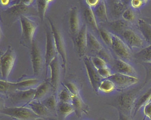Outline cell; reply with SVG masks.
Segmentation results:
<instances>
[{
  "label": "cell",
  "mask_w": 151,
  "mask_h": 120,
  "mask_svg": "<svg viewBox=\"0 0 151 120\" xmlns=\"http://www.w3.org/2000/svg\"><path fill=\"white\" fill-rule=\"evenodd\" d=\"M59 109L62 113L68 114L73 111V105L68 102L63 103L60 105Z\"/></svg>",
  "instance_id": "6"
},
{
  "label": "cell",
  "mask_w": 151,
  "mask_h": 120,
  "mask_svg": "<svg viewBox=\"0 0 151 120\" xmlns=\"http://www.w3.org/2000/svg\"><path fill=\"white\" fill-rule=\"evenodd\" d=\"M47 104L50 106L53 107L54 105V101L52 99H50L48 100L47 102Z\"/></svg>",
  "instance_id": "17"
},
{
  "label": "cell",
  "mask_w": 151,
  "mask_h": 120,
  "mask_svg": "<svg viewBox=\"0 0 151 120\" xmlns=\"http://www.w3.org/2000/svg\"><path fill=\"white\" fill-rule=\"evenodd\" d=\"M144 33L147 38L151 41V29L147 28H144Z\"/></svg>",
  "instance_id": "14"
},
{
  "label": "cell",
  "mask_w": 151,
  "mask_h": 120,
  "mask_svg": "<svg viewBox=\"0 0 151 120\" xmlns=\"http://www.w3.org/2000/svg\"><path fill=\"white\" fill-rule=\"evenodd\" d=\"M120 102L122 105L124 107H130L132 103V99L130 97L124 95L121 99Z\"/></svg>",
  "instance_id": "8"
},
{
  "label": "cell",
  "mask_w": 151,
  "mask_h": 120,
  "mask_svg": "<svg viewBox=\"0 0 151 120\" xmlns=\"http://www.w3.org/2000/svg\"><path fill=\"white\" fill-rule=\"evenodd\" d=\"M124 38L128 43L132 45L139 46L141 43L139 38L133 33L130 31H127L124 34Z\"/></svg>",
  "instance_id": "3"
},
{
  "label": "cell",
  "mask_w": 151,
  "mask_h": 120,
  "mask_svg": "<svg viewBox=\"0 0 151 120\" xmlns=\"http://www.w3.org/2000/svg\"><path fill=\"white\" fill-rule=\"evenodd\" d=\"M145 111L147 114L151 115V103L147 105L145 109Z\"/></svg>",
  "instance_id": "15"
},
{
  "label": "cell",
  "mask_w": 151,
  "mask_h": 120,
  "mask_svg": "<svg viewBox=\"0 0 151 120\" xmlns=\"http://www.w3.org/2000/svg\"><path fill=\"white\" fill-rule=\"evenodd\" d=\"M116 86H125L134 84L137 82L136 78L131 75L120 73L113 74L109 78Z\"/></svg>",
  "instance_id": "1"
},
{
  "label": "cell",
  "mask_w": 151,
  "mask_h": 120,
  "mask_svg": "<svg viewBox=\"0 0 151 120\" xmlns=\"http://www.w3.org/2000/svg\"><path fill=\"white\" fill-rule=\"evenodd\" d=\"M116 85L114 82L109 78L105 79L102 80L98 87L101 91L105 93H109L115 89Z\"/></svg>",
  "instance_id": "2"
},
{
  "label": "cell",
  "mask_w": 151,
  "mask_h": 120,
  "mask_svg": "<svg viewBox=\"0 0 151 120\" xmlns=\"http://www.w3.org/2000/svg\"><path fill=\"white\" fill-rule=\"evenodd\" d=\"M116 68L119 72L131 75L133 73L132 68L128 64L123 62H119L116 65Z\"/></svg>",
  "instance_id": "5"
},
{
  "label": "cell",
  "mask_w": 151,
  "mask_h": 120,
  "mask_svg": "<svg viewBox=\"0 0 151 120\" xmlns=\"http://www.w3.org/2000/svg\"><path fill=\"white\" fill-rule=\"evenodd\" d=\"M142 54L146 60H151V46L144 50Z\"/></svg>",
  "instance_id": "10"
},
{
  "label": "cell",
  "mask_w": 151,
  "mask_h": 120,
  "mask_svg": "<svg viewBox=\"0 0 151 120\" xmlns=\"http://www.w3.org/2000/svg\"><path fill=\"white\" fill-rule=\"evenodd\" d=\"M47 87L45 85L42 86L37 92L36 95L37 97H39L41 95L45 92L47 89Z\"/></svg>",
  "instance_id": "13"
},
{
  "label": "cell",
  "mask_w": 151,
  "mask_h": 120,
  "mask_svg": "<svg viewBox=\"0 0 151 120\" xmlns=\"http://www.w3.org/2000/svg\"><path fill=\"white\" fill-rule=\"evenodd\" d=\"M60 98L62 100L67 102L72 99V97L70 94L65 90H64L62 92L60 95Z\"/></svg>",
  "instance_id": "9"
},
{
  "label": "cell",
  "mask_w": 151,
  "mask_h": 120,
  "mask_svg": "<svg viewBox=\"0 0 151 120\" xmlns=\"http://www.w3.org/2000/svg\"><path fill=\"white\" fill-rule=\"evenodd\" d=\"M9 2V1H1L2 4L4 5H6Z\"/></svg>",
  "instance_id": "18"
},
{
  "label": "cell",
  "mask_w": 151,
  "mask_h": 120,
  "mask_svg": "<svg viewBox=\"0 0 151 120\" xmlns=\"http://www.w3.org/2000/svg\"><path fill=\"white\" fill-rule=\"evenodd\" d=\"M97 70L100 76L104 79L109 78L113 74L109 69L105 67Z\"/></svg>",
  "instance_id": "7"
},
{
  "label": "cell",
  "mask_w": 151,
  "mask_h": 120,
  "mask_svg": "<svg viewBox=\"0 0 151 120\" xmlns=\"http://www.w3.org/2000/svg\"><path fill=\"white\" fill-rule=\"evenodd\" d=\"M6 112L14 116L24 118H29L33 116L28 110L22 109H16L6 110Z\"/></svg>",
  "instance_id": "4"
},
{
  "label": "cell",
  "mask_w": 151,
  "mask_h": 120,
  "mask_svg": "<svg viewBox=\"0 0 151 120\" xmlns=\"http://www.w3.org/2000/svg\"><path fill=\"white\" fill-rule=\"evenodd\" d=\"M125 18L129 19H132L133 18V15L131 12L128 11L125 13Z\"/></svg>",
  "instance_id": "16"
},
{
  "label": "cell",
  "mask_w": 151,
  "mask_h": 120,
  "mask_svg": "<svg viewBox=\"0 0 151 120\" xmlns=\"http://www.w3.org/2000/svg\"><path fill=\"white\" fill-rule=\"evenodd\" d=\"M68 87L69 90L73 94L76 95L77 92L78 90L75 85L73 84H68Z\"/></svg>",
  "instance_id": "12"
},
{
  "label": "cell",
  "mask_w": 151,
  "mask_h": 120,
  "mask_svg": "<svg viewBox=\"0 0 151 120\" xmlns=\"http://www.w3.org/2000/svg\"><path fill=\"white\" fill-rule=\"evenodd\" d=\"M32 106L34 109L40 114H44L45 112L44 108L40 104H34Z\"/></svg>",
  "instance_id": "11"
}]
</instances>
